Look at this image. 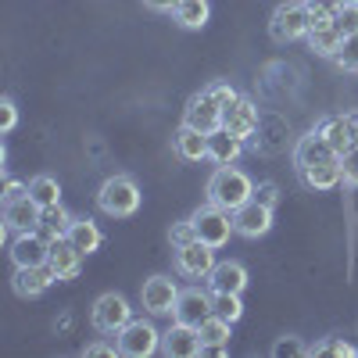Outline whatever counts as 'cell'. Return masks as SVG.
I'll list each match as a JSON object with an SVG mask.
<instances>
[{
  "instance_id": "f6af8a7d",
  "label": "cell",
  "mask_w": 358,
  "mask_h": 358,
  "mask_svg": "<svg viewBox=\"0 0 358 358\" xmlns=\"http://www.w3.org/2000/svg\"><path fill=\"white\" fill-rule=\"evenodd\" d=\"M344 4H358V0H344Z\"/></svg>"
},
{
  "instance_id": "8d00e7d4",
  "label": "cell",
  "mask_w": 358,
  "mask_h": 358,
  "mask_svg": "<svg viewBox=\"0 0 358 358\" xmlns=\"http://www.w3.org/2000/svg\"><path fill=\"white\" fill-rule=\"evenodd\" d=\"M255 201L265 204V208H276V201H280V187H276V183H258V187H255Z\"/></svg>"
},
{
  "instance_id": "7402d4cb",
  "label": "cell",
  "mask_w": 358,
  "mask_h": 358,
  "mask_svg": "<svg viewBox=\"0 0 358 358\" xmlns=\"http://www.w3.org/2000/svg\"><path fill=\"white\" fill-rule=\"evenodd\" d=\"M172 147H176V155L183 162H201V158H208V133H201V129L183 122L176 129V136H172Z\"/></svg>"
},
{
  "instance_id": "f35d334b",
  "label": "cell",
  "mask_w": 358,
  "mask_h": 358,
  "mask_svg": "<svg viewBox=\"0 0 358 358\" xmlns=\"http://www.w3.org/2000/svg\"><path fill=\"white\" fill-rule=\"evenodd\" d=\"M22 197H29V183H18V179H8V183H4V204H11V201H22Z\"/></svg>"
},
{
  "instance_id": "d590c367",
  "label": "cell",
  "mask_w": 358,
  "mask_h": 358,
  "mask_svg": "<svg viewBox=\"0 0 358 358\" xmlns=\"http://www.w3.org/2000/svg\"><path fill=\"white\" fill-rule=\"evenodd\" d=\"M15 122H18V108H15V101H11V97H4V101H0V129L11 133V129H15Z\"/></svg>"
},
{
  "instance_id": "f1b7e54d",
  "label": "cell",
  "mask_w": 358,
  "mask_h": 358,
  "mask_svg": "<svg viewBox=\"0 0 358 358\" xmlns=\"http://www.w3.org/2000/svg\"><path fill=\"white\" fill-rule=\"evenodd\" d=\"M172 15H176V22L183 29H201V25H208L212 8H208V0H179V8Z\"/></svg>"
},
{
  "instance_id": "1f68e13d",
  "label": "cell",
  "mask_w": 358,
  "mask_h": 358,
  "mask_svg": "<svg viewBox=\"0 0 358 358\" xmlns=\"http://www.w3.org/2000/svg\"><path fill=\"white\" fill-rule=\"evenodd\" d=\"M334 62L351 69V72H358V36H344V47H341V54L334 57Z\"/></svg>"
},
{
  "instance_id": "ffe728a7",
  "label": "cell",
  "mask_w": 358,
  "mask_h": 358,
  "mask_svg": "<svg viewBox=\"0 0 358 358\" xmlns=\"http://www.w3.org/2000/svg\"><path fill=\"white\" fill-rule=\"evenodd\" d=\"M40 212H43V208L33 197L11 201V204H4V229H15V233L40 229Z\"/></svg>"
},
{
  "instance_id": "44dd1931",
  "label": "cell",
  "mask_w": 358,
  "mask_h": 358,
  "mask_svg": "<svg viewBox=\"0 0 358 358\" xmlns=\"http://www.w3.org/2000/svg\"><path fill=\"white\" fill-rule=\"evenodd\" d=\"M212 290H226V294H244L248 287V268L241 262H215V268L208 273Z\"/></svg>"
},
{
  "instance_id": "52a82bcc",
  "label": "cell",
  "mask_w": 358,
  "mask_h": 358,
  "mask_svg": "<svg viewBox=\"0 0 358 358\" xmlns=\"http://www.w3.org/2000/svg\"><path fill=\"white\" fill-rule=\"evenodd\" d=\"M222 111L226 108L215 101L212 90H201V94L190 97V104L183 111V122L194 126V129H201V133H215V129H222Z\"/></svg>"
},
{
  "instance_id": "836d02e7",
  "label": "cell",
  "mask_w": 358,
  "mask_h": 358,
  "mask_svg": "<svg viewBox=\"0 0 358 358\" xmlns=\"http://www.w3.org/2000/svg\"><path fill=\"white\" fill-rule=\"evenodd\" d=\"M341 165H344V183L358 190V147H351V151L341 158Z\"/></svg>"
},
{
  "instance_id": "277c9868",
  "label": "cell",
  "mask_w": 358,
  "mask_h": 358,
  "mask_svg": "<svg viewBox=\"0 0 358 358\" xmlns=\"http://www.w3.org/2000/svg\"><path fill=\"white\" fill-rule=\"evenodd\" d=\"M268 36L276 43H294L308 36V4L305 0H287L273 11V22H268Z\"/></svg>"
},
{
  "instance_id": "83f0119b",
  "label": "cell",
  "mask_w": 358,
  "mask_h": 358,
  "mask_svg": "<svg viewBox=\"0 0 358 358\" xmlns=\"http://www.w3.org/2000/svg\"><path fill=\"white\" fill-rule=\"evenodd\" d=\"M72 222H76V219L65 212L62 204H50V208H43V212H40V229L50 236V241H57V236H69Z\"/></svg>"
},
{
  "instance_id": "4316f807",
  "label": "cell",
  "mask_w": 358,
  "mask_h": 358,
  "mask_svg": "<svg viewBox=\"0 0 358 358\" xmlns=\"http://www.w3.org/2000/svg\"><path fill=\"white\" fill-rule=\"evenodd\" d=\"M29 197H33L40 208H50V204H62V183H57L54 176L40 172L29 179Z\"/></svg>"
},
{
  "instance_id": "5bb4252c",
  "label": "cell",
  "mask_w": 358,
  "mask_h": 358,
  "mask_svg": "<svg viewBox=\"0 0 358 358\" xmlns=\"http://www.w3.org/2000/svg\"><path fill=\"white\" fill-rule=\"evenodd\" d=\"M355 126H358V115H330V118H322L315 129H319V133L326 136V143H330L334 151L344 158L351 147H355Z\"/></svg>"
},
{
  "instance_id": "6da1fadb",
  "label": "cell",
  "mask_w": 358,
  "mask_h": 358,
  "mask_svg": "<svg viewBox=\"0 0 358 358\" xmlns=\"http://www.w3.org/2000/svg\"><path fill=\"white\" fill-rule=\"evenodd\" d=\"M255 197V183L251 176L233 169V165H219V172L208 179V201L226 208V212H236L241 204H248Z\"/></svg>"
},
{
  "instance_id": "60d3db41",
  "label": "cell",
  "mask_w": 358,
  "mask_h": 358,
  "mask_svg": "<svg viewBox=\"0 0 358 358\" xmlns=\"http://www.w3.org/2000/svg\"><path fill=\"white\" fill-rule=\"evenodd\" d=\"M273 355H308V348H301L294 337H287V341H280V344L273 348Z\"/></svg>"
},
{
  "instance_id": "7a4b0ae2",
  "label": "cell",
  "mask_w": 358,
  "mask_h": 358,
  "mask_svg": "<svg viewBox=\"0 0 358 358\" xmlns=\"http://www.w3.org/2000/svg\"><path fill=\"white\" fill-rule=\"evenodd\" d=\"M97 208L111 219H129L140 208V187L133 176H111L97 194Z\"/></svg>"
},
{
  "instance_id": "d4e9b609",
  "label": "cell",
  "mask_w": 358,
  "mask_h": 358,
  "mask_svg": "<svg viewBox=\"0 0 358 358\" xmlns=\"http://www.w3.org/2000/svg\"><path fill=\"white\" fill-rule=\"evenodd\" d=\"M69 241H72V248H76L79 255H94V251H101V244H104V233L97 229L94 219H76L72 229H69Z\"/></svg>"
},
{
  "instance_id": "4dcf8cb0",
  "label": "cell",
  "mask_w": 358,
  "mask_h": 358,
  "mask_svg": "<svg viewBox=\"0 0 358 358\" xmlns=\"http://www.w3.org/2000/svg\"><path fill=\"white\" fill-rule=\"evenodd\" d=\"M334 22H337V29H341L344 36H358V4H344L334 15Z\"/></svg>"
},
{
  "instance_id": "7c38bea8",
  "label": "cell",
  "mask_w": 358,
  "mask_h": 358,
  "mask_svg": "<svg viewBox=\"0 0 358 358\" xmlns=\"http://www.w3.org/2000/svg\"><path fill=\"white\" fill-rule=\"evenodd\" d=\"M233 226H236L241 236H248V241H258V236H265L268 229H273V208H265L251 197L248 204H241L233 212Z\"/></svg>"
},
{
  "instance_id": "484cf974",
  "label": "cell",
  "mask_w": 358,
  "mask_h": 358,
  "mask_svg": "<svg viewBox=\"0 0 358 358\" xmlns=\"http://www.w3.org/2000/svg\"><path fill=\"white\" fill-rule=\"evenodd\" d=\"M308 43H312V50H315V54H322V57H337V54H341V47H344V33H341L337 22H334V25L312 29V33H308Z\"/></svg>"
},
{
  "instance_id": "8fae6325",
  "label": "cell",
  "mask_w": 358,
  "mask_h": 358,
  "mask_svg": "<svg viewBox=\"0 0 358 358\" xmlns=\"http://www.w3.org/2000/svg\"><path fill=\"white\" fill-rule=\"evenodd\" d=\"M140 301H143V308L151 315H172L176 301H179V287L169 276H151L140 287Z\"/></svg>"
},
{
  "instance_id": "d6986e66",
  "label": "cell",
  "mask_w": 358,
  "mask_h": 358,
  "mask_svg": "<svg viewBox=\"0 0 358 358\" xmlns=\"http://www.w3.org/2000/svg\"><path fill=\"white\" fill-rule=\"evenodd\" d=\"M297 172H301L305 187H308V190H319V194L341 187V179H344V165H341V158H326V162H319V165L297 169Z\"/></svg>"
},
{
  "instance_id": "e0dca14e",
  "label": "cell",
  "mask_w": 358,
  "mask_h": 358,
  "mask_svg": "<svg viewBox=\"0 0 358 358\" xmlns=\"http://www.w3.org/2000/svg\"><path fill=\"white\" fill-rule=\"evenodd\" d=\"M50 283H57L54 268L50 265H29V268H15V294L18 297H40L43 290H50Z\"/></svg>"
},
{
  "instance_id": "e575fe53",
  "label": "cell",
  "mask_w": 358,
  "mask_h": 358,
  "mask_svg": "<svg viewBox=\"0 0 358 358\" xmlns=\"http://www.w3.org/2000/svg\"><path fill=\"white\" fill-rule=\"evenodd\" d=\"M169 236H172V248H183V244L197 241V233H194V222H190V219H187V222H176Z\"/></svg>"
},
{
  "instance_id": "3957f363",
  "label": "cell",
  "mask_w": 358,
  "mask_h": 358,
  "mask_svg": "<svg viewBox=\"0 0 358 358\" xmlns=\"http://www.w3.org/2000/svg\"><path fill=\"white\" fill-rule=\"evenodd\" d=\"M190 222H194L197 241H204L208 248H215V251L229 244V233H236V226H233V212H226V208H219V204L197 208V212L190 215Z\"/></svg>"
},
{
  "instance_id": "5b68a950",
  "label": "cell",
  "mask_w": 358,
  "mask_h": 358,
  "mask_svg": "<svg viewBox=\"0 0 358 358\" xmlns=\"http://www.w3.org/2000/svg\"><path fill=\"white\" fill-rule=\"evenodd\" d=\"M118 355L126 358H151L155 351H162V334L155 330V322L147 319H129L122 330H118Z\"/></svg>"
},
{
  "instance_id": "ba28073f",
  "label": "cell",
  "mask_w": 358,
  "mask_h": 358,
  "mask_svg": "<svg viewBox=\"0 0 358 358\" xmlns=\"http://www.w3.org/2000/svg\"><path fill=\"white\" fill-rule=\"evenodd\" d=\"M162 351L169 358H197V355H204L201 330H197V326H190V322H179L176 319L169 330L162 334Z\"/></svg>"
},
{
  "instance_id": "ac0fdd59",
  "label": "cell",
  "mask_w": 358,
  "mask_h": 358,
  "mask_svg": "<svg viewBox=\"0 0 358 358\" xmlns=\"http://www.w3.org/2000/svg\"><path fill=\"white\" fill-rule=\"evenodd\" d=\"M326 158H341L330 143H326V136L319 133V129H312L308 136H301L297 140V147H294V165L297 169H308V165H319V162H326Z\"/></svg>"
},
{
  "instance_id": "7bdbcfd3",
  "label": "cell",
  "mask_w": 358,
  "mask_h": 358,
  "mask_svg": "<svg viewBox=\"0 0 358 358\" xmlns=\"http://www.w3.org/2000/svg\"><path fill=\"white\" fill-rule=\"evenodd\" d=\"M118 344H86V355H115Z\"/></svg>"
},
{
  "instance_id": "9a60e30c",
  "label": "cell",
  "mask_w": 358,
  "mask_h": 358,
  "mask_svg": "<svg viewBox=\"0 0 358 358\" xmlns=\"http://www.w3.org/2000/svg\"><path fill=\"white\" fill-rule=\"evenodd\" d=\"M179 322H190V326H201L208 315H212V294H204L201 287H190V290H179V301H176V312H172Z\"/></svg>"
},
{
  "instance_id": "74e56055",
  "label": "cell",
  "mask_w": 358,
  "mask_h": 358,
  "mask_svg": "<svg viewBox=\"0 0 358 358\" xmlns=\"http://www.w3.org/2000/svg\"><path fill=\"white\" fill-rule=\"evenodd\" d=\"M208 90H212V94H215V101H219L222 108H229V104H233L236 97H241V94H236V90H233L229 83H212Z\"/></svg>"
},
{
  "instance_id": "ee69618b",
  "label": "cell",
  "mask_w": 358,
  "mask_h": 358,
  "mask_svg": "<svg viewBox=\"0 0 358 358\" xmlns=\"http://www.w3.org/2000/svg\"><path fill=\"white\" fill-rule=\"evenodd\" d=\"M355 147H358V126H355Z\"/></svg>"
},
{
  "instance_id": "30bf717a",
  "label": "cell",
  "mask_w": 358,
  "mask_h": 358,
  "mask_svg": "<svg viewBox=\"0 0 358 358\" xmlns=\"http://www.w3.org/2000/svg\"><path fill=\"white\" fill-rule=\"evenodd\" d=\"M50 258V236L43 229H29L18 233L15 244H11V262L15 268H29V265H47Z\"/></svg>"
},
{
  "instance_id": "f546056e",
  "label": "cell",
  "mask_w": 358,
  "mask_h": 358,
  "mask_svg": "<svg viewBox=\"0 0 358 358\" xmlns=\"http://www.w3.org/2000/svg\"><path fill=\"white\" fill-rule=\"evenodd\" d=\"M212 312L222 315L226 322H241L244 305H241V294H226V290H212Z\"/></svg>"
},
{
  "instance_id": "d6a6232c",
  "label": "cell",
  "mask_w": 358,
  "mask_h": 358,
  "mask_svg": "<svg viewBox=\"0 0 358 358\" xmlns=\"http://www.w3.org/2000/svg\"><path fill=\"white\" fill-rule=\"evenodd\" d=\"M308 355H348V358H355L358 348H351V344H344V341H326V344L308 348Z\"/></svg>"
},
{
  "instance_id": "9c48e42d",
  "label": "cell",
  "mask_w": 358,
  "mask_h": 358,
  "mask_svg": "<svg viewBox=\"0 0 358 358\" xmlns=\"http://www.w3.org/2000/svg\"><path fill=\"white\" fill-rule=\"evenodd\" d=\"M176 251V268L190 280H208V273L215 268V248H208L204 241H190Z\"/></svg>"
},
{
  "instance_id": "cb8c5ba5",
  "label": "cell",
  "mask_w": 358,
  "mask_h": 358,
  "mask_svg": "<svg viewBox=\"0 0 358 358\" xmlns=\"http://www.w3.org/2000/svg\"><path fill=\"white\" fill-rule=\"evenodd\" d=\"M229 326L233 322H226L222 315H208L197 330H201V341H204V351H212V355H226L229 351Z\"/></svg>"
},
{
  "instance_id": "2e32d148",
  "label": "cell",
  "mask_w": 358,
  "mask_h": 358,
  "mask_svg": "<svg viewBox=\"0 0 358 358\" xmlns=\"http://www.w3.org/2000/svg\"><path fill=\"white\" fill-rule=\"evenodd\" d=\"M222 129H229L233 136L248 140V136L258 129V108H255L248 97H236V101L222 111Z\"/></svg>"
},
{
  "instance_id": "ab89813d",
  "label": "cell",
  "mask_w": 358,
  "mask_h": 358,
  "mask_svg": "<svg viewBox=\"0 0 358 358\" xmlns=\"http://www.w3.org/2000/svg\"><path fill=\"white\" fill-rule=\"evenodd\" d=\"M305 4H308V11H330V15H337L344 8V0H305Z\"/></svg>"
},
{
  "instance_id": "4fadbf2b",
  "label": "cell",
  "mask_w": 358,
  "mask_h": 358,
  "mask_svg": "<svg viewBox=\"0 0 358 358\" xmlns=\"http://www.w3.org/2000/svg\"><path fill=\"white\" fill-rule=\"evenodd\" d=\"M83 258H86V255H79V251L72 248L69 236H57V241H50V258H47V265L54 268L57 283L76 280V276H79V268H83Z\"/></svg>"
},
{
  "instance_id": "603a6c76",
  "label": "cell",
  "mask_w": 358,
  "mask_h": 358,
  "mask_svg": "<svg viewBox=\"0 0 358 358\" xmlns=\"http://www.w3.org/2000/svg\"><path fill=\"white\" fill-rule=\"evenodd\" d=\"M241 151H244V140L233 136L229 129L208 133V158H212L215 165H233L236 158H241Z\"/></svg>"
},
{
  "instance_id": "b9f144b4",
  "label": "cell",
  "mask_w": 358,
  "mask_h": 358,
  "mask_svg": "<svg viewBox=\"0 0 358 358\" xmlns=\"http://www.w3.org/2000/svg\"><path fill=\"white\" fill-rule=\"evenodd\" d=\"M143 4L151 8V11H176L179 0H143Z\"/></svg>"
},
{
  "instance_id": "8992f818",
  "label": "cell",
  "mask_w": 358,
  "mask_h": 358,
  "mask_svg": "<svg viewBox=\"0 0 358 358\" xmlns=\"http://www.w3.org/2000/svg\"><path fill=\"white\" fill-rule=\"evenodd\" d=\"M133 319V308H129V301L122 294H101L97 301H94V308H90V322H94V330H101V334H108V337H118V330Z\"/></svg>"
}]
</instances>
